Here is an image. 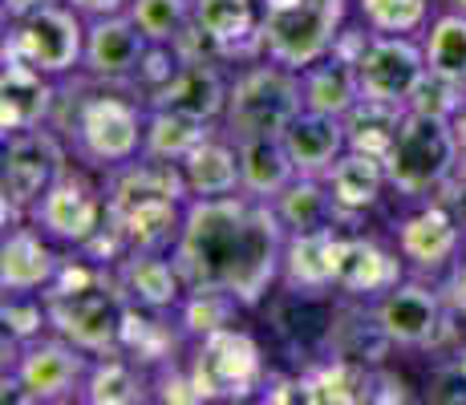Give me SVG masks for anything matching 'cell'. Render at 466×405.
Instances as JSON below:
<instances>
[{"label": "cell", "mask_w": 466, "mask_h": 405, "mask_svg": "<svg viewBox=\"0 0 466 405\" xmlns=\"http://www.w3.org/2000/svg\"><path fill=\"white\" fill-rule=\"evenodd\" d=\"M289 228L272 199L248 191L191 199L170 248L187 288H219L244 309H259L284 268Z\"/></svg>", "instance_id": "1"}, {"label": "cell", "mask_w": 466, "mask_h": 405, "mask_svg": "<svg viewBox=\"0 0 466 405\" xmlns=\"http://www.w3.org/2000/svg\"><path fill=\"white\" fill-rule=\"evenodd\" d=\"M106 187V211L110 223L122 231L130 251H170L183 228L187 203V178L178 162L163 158H134L127 167H114L102 175Z\"/></svg>", "instance_id": "2"}, {"label": "cell", "mask_w": 466, "mask_h": 405, "mask_svg": "<svg viewBox=\"0 0 466 405\" xmlns=\"http://www.w3.org/2000/svg\"><path fill=\"white\" fill-rule=\"evenodd\" d=\"M41 296L49 309V332L74 340L94 357L118 353L127 296L110 264H97L94 256L74 248V256L61 259V272Z\"/></svg>", "instance_id": "3"}, {"label": "cell", "mask_w": 466, "mask_h": 405, "mask_svg": "<svg viewBox=\"0 0 466 405\" xmlns=\"http://www.w3.org/2000/svg\"><path fill=\"white\" fill-rule=\"evenodd\" d=\"M127 86H102L89 77V86L77 94L69 118L49 122L77 162L89 170H114L142 158V138H147V102L122 94Z\"/></svg>", "instance_id": "4"}, {"label": "cell", "mask_w": 466, "mask_h": 405, "mask_svg": "<svg viewBox=\"0 0 466 405\" xmlns=\"http://www.w3.org/2000/svg\"><path fill=\"white\" fill-rule=\"evenodd\" d=\"M381 162H385V175H390V191L398 199H406V203L434 199L454 178V170L462 167L454 122L406 110Z\"/></svg>", "instance_id": "5"}, {"label": "cell", "mask_w": 466, "mask_h": 405, "mask_svg": "<svg viewBox=\"0 0 466 405\" xmlns=\"http://www.w3.org/2000/svg\"><path fill=\"white\" fill-rule=\"evenodd\" d=\"M349 16L353 0H259V49L300 74L333 53Z\"/></svg>", "instance_id": "6"}, {"label": "cell", "mask_w": 466, "mask_h": 405, "mask_svg": "<svg viewBox=\"0 0 466 405\" xmlns=\"http://www.w3.org/2000/svg\"><path fill=\"white\" fill-rule=\"evenodd\" d=\"M304 110L300 74L272 57L244 61L228 86V106H223L219 130L228 138H259V134H284L297 114Z\"/></svg>", "instance_id": "7"}, {"label": "cell", "mask_w": 466, "mask_h": 405, "mask_svg": "<svg viewBox=\"0 0 466 405\" xmlns=\"http://www.w3.org/2000/svg\"><path fill=\"white\" fill-rule=\"evenodd\" d=\"M187 369H191L203 401L256 398L268 381L264 345L239 324H223V329L195 337L191 353H187Z\"/></svg>", "instance_id": "8"}, {"label": "cell", "mask_w": 466, "mask_h": 405, "mask_svg": "<svg viewBox=\"0 0 466 405\" xmlns=\"http://www.w3.org/2000/svg\"><path fill=\"white\" fill-rule=\"evenodd\" d=\"M69 167V142L49 122L37 130H21L5 138L0 155V203H5V228L25 223L33 203L49 191Z\"/></svg>", "instance_id": "9"}, {"label": "cell", "mask_w": 466, "mask_h": 405, "mask_svg": "<svg viewBox=\"0 0 466 405\" xmlns=\"http://www.w3.org/2000/svg\"><path fill=\"white\" fill-rule=\"evenodd\" d=\"M86 16L66 0L37 8L21 21L5 25V53L8 57L29 61L45 77H69L82 69L86 57Z\"/></svg>", "instance_id": "10"}, {"label": "cell", "mask_w": 466, "mask_h": 405, "mask_svg": "<svg viewBox=\"0 0 466 405\" xmlns=\"http://www.w3.org/2000/svg\"><path fill=\"white\" fill-rule=\"evenodd\" d=\"M370 304L393 349H434L438 353L446 345V324H451L454 309L446 304L442 288L426 276H406Z\"/></svg>", "instance_id": "11"}, {"label": "cell", "mask_w": 466, "mask_h": 405, "mask_svg": "<svg viewBox=\"0 0 466 405\" xmlns=\"http://www.w3.org/2000/svg\"><path fill=\"white\" fill-rule=\"evenodd\" d=\"M86 170L69 162L57 183L29 211V223H37L45 236L53 243H61V248H86L106 228V219H110V211H106V187H97Z\"/></svg>", "instance_id": "12"}, {"label": "cell", "mask_w": 466, "mask_h": 405, "mask_svg": "<svg viewBox=\"0 0 466 405\" xmlns=\"http://www.w3.org/2000/svg\"><path fill=\"white\" fill-rule=\"evenodd\" d=\"M462 228L454 211L442 199H422L414 203L398 223H393V248L401 251L406 268L414 276H446L451 264L462 251Z\"/></svg>", "instance_id": "13"}, {"label": "cell", "mask_w": 466, "mask_h": 405, "mask_svg": "<svg viewBox=\"0 0 466 405\" xmlns=\"http://www.w3.org/2000/svg\"><path fill=\"white\" fill-rule=\"evenodd\" d=\"M94 365V353L77 349L66 337H37L29 345H21L16 365L5 369L21 381V390L29 393V401H74L82 398V385Z\"/></svg>", "instance_id": "14"}, {"label": "cell", "mask_w": 466, "mask_h": 405, "mask_svg": "<svg viewBox=\"0 0 466 405\" xmlns=\"http://www.w3.org/2000/svg\"><path fill=\"white\" fill-rule=\"evenodd\" d=\"M426 45L422 37H393V33H373L365 53L357 57V81L361 97L390 106H406L414 86L426 74Z\"/></svg>", "instance_id": "15"}, {"label": "cell", "mask_w": 466, "mask_h": 405, "mask_svg": "<svg viewBox=\"0 0 466 405\" xmlns=\"http://www.w3.org/2000/svg\"><path fill=\"white\" fill-rule=\"evenodd\" d=\"M406 259L398 248H385L357 228H340L333 259V292L345 300H378L393 284L406 280Z\"/></svg>", "instance_id": "16"}, {"label": "cell", "mask_w": 466, "mask_h": 405, "mask_svg": "<svg viewBox=\"0 0 466 405\" xmlns=\"http://www.w3.org/2000/svg\"><path fill=\"white\" fill-rule=\"evenodd\" d=\"M150 41L142 37V29L130 21V13H110L94 16L86 25V57L82 74L102 81V86H127L134 89V77L142 69Z\"/></svg>", "instance_id": "17"}, {"label": "cell", "mask_w": 466, "mask_h": 405, "mask_svg": "<svg viewBox=\"0 0 466 405\" xmlns=\"http://www.w3.org/2000/svg\"><path fill=\"white\" fill-rule=\"evenodd\" d=\"M228 86L231 77L219 69V61H183L170 74V81H163L155 94H147V106L219 126L223 106H228Z\"/></svg>", "instance_id": "18"}, {"label": "cell", "mask_w": 466, "mask_h": 405, "mask_svg": "<svg viewBox=\"0 0 466 405\" xmlns=\"http://www.w3.org/2000/svg\"><path fill=\"white\" fill-rule=\"evenodd\" d=\"M61 251L45 236L37 223H13L5 228V248H0V288L5 292H45L53 276L61 272Z\"/></svg>", "instance_id": "19"}, {"label": "cell", "mask_w": 466, "mask_h": 405, "mask_svg": "<svg viewBox=\"0 0 466 405\" xmlns=\"http://www.w3.org/2000/svg\"><path fill=\"white\" fill-rule=\"evenodd\" d=\"M53 106H57V77H45L29 61L5 53V74H0V130H5V138L45 126L53 118Z\"/></svg>", "instance_id": "20"}, {"label": "cell", "mask_w": 466, "mask_h": 405, "mask_svg": "<svg viewBox=\"0 0 466 405\" xmlns=\"http://www.w3.org/2000/svg\"><path fill=\"white\" fill-rule=\"evenodd\" d=\"M114 276H118L127 304L150 312H175L187 296V280L170 251H127L114 264Z\"/></svg>", "instance_id": "21"}, {"label": "cell", "mask_w": 466, "mask_h": 405, "mask_svg": "<svg viewBox=\"0 0 466 405\" xmlns=\"http://www.w3.org/2000/svg\"><path fill=\"white\" fill-rule=\"evenodd\" d=\"M191 21L215 45L223 61H256L259 49V0H195Z\"/></svg>", "instance_id": "22"}, {"label": "cell", "mask_w": 466, "mask_h": 405, "mask_svg": "<svg viewBox=\"0 0 466 405\" xmlns=\"http://www.w3.org/2000/svg\"><path fill=\"white\" fill-rule=\"evenodd\" d=\"M329 191H333V203L340 211V223L353 228L361 215L378 211L385 191H390V175H385V162L378 155H365V150H345L333 170L325 175Z\"/></svg>", "instance_id": "23"}, {"label": "cell", "mask_w": 466, "mask_h": 405, "mask_svg": "<svg viewBox=\"0 0 466 405\" xmlns=\"http://www.w3.org/2000/svg\"><path fill=\"white\" fill-rule=\"evenodd\" d=\"M280 138L289 147L292 162H297V175H312V178H325L333 170V162L349 150L345 118L317 114V110H300L297 118L284 126Z\"/></svg>", "instance_id": "24"}, {"label": "cell", "mask_w": 466, "mask_h": 405, "mask_svg": "<svg viewBox=\"0 0 466 405\" xmlns=\"http://www.w3.org/2000/svg\"><path fill=\"white\" fill-rule=\"evenodd\" d=\"M337 228L320 231H289L284 243V268H280V288L284 292H333V259H337Z\"/></svg>", "instance_id": "25"}, {"label": "cell", "mask_w": 466, "mask_h": 405, "mask_svg": "<svg viewBox=\"0 0 466 405\" xmlns=\"http://www.w3.org/2000/svg\"><path fill=\"white\" fill-rule=\"evenodd\" d=\"M178 167H183L191 199H211V195L239 191V147H236V138H228V134L219 130V126H215Z\"/></svg>", "instance_id": "26"}, {"label": "cell", "mask_w": 466, "mask_h": 405, "mask_svg": "<svg viewBox=\"0 0 466 405\" xmlns=\"http://www.w3.org/2000/svg\"><path fill=\"white\" fill-rule=\"evenodd\" d=\"M239 191L276 199L284 187L297 178V162L280 134H259V138H239Z\"/></svg>", "instance_id": "27"}, {"label": "cell", "mask_w": 466, "mask_h": 405, "mask_svg": "<svg viewBox=\"0 0 466 405\" xmlns=\"http://www.w3.org/2000/svg\"><path fill=\"white\" fill-rule=\"evenodd\" d=\"M300 94H304V110L345 118V114L361 102L357 66L345 57H337V53H329V57L312 61L309 69H300Z\"/></svg>", "instance_id": "28"}, {"label": "cell", "mask_w": 466, "mask_h": 405, "mask_svg": "<svg viewBox=\"0 0 466 405\" xmlns=\"http://www.w3.org/2000/svg\"><path fill=\"white\" fill-rule=\"evenodd\" d=\"M155 385H150V373L142 365H134L127 353H106L94 357L89 365V377L82 385V398L89 405H138L147 398H155Z\"/></svg>", "instance_id": "29"}, {"label": "cell", "mask_w": 466, "mask_h": 405, "mask_svg": "<svg viewBox=\"0 0 466 405\" xmlns=\"http://www.w3.org/2000/svg\"><path fill=\"white\" fill-rule=\"evenodd\" d=\"M312 405H361L373 401V369L353 357H325L304 369Z\"/></svg>", "instance_id": "30"}, {"label": "cell", "mask_w": 466, "mask_h": 405, "mask_svg": "<svg viewBox=\"0 0 466 405\" xmlns=\"http://www.w3.org/2000/svg\"><path fill=\"white\" fill-rule=\"evenodd\" d=\"M272 203L289 231H320V228H337L340 223V211H337L333 191H329L325 178L297 175ZM340 228H345V223H340Z\"/></svg>", "instance_id": "31"}, {"label": "cell", "mask_w": 466, "mask_h": 405, "mask_svg": "<svg viewBox=\"0 0 466 405\" xmlns=\"http://www.w3.org/2000/svg\"><path fill=\"white\" fill-rule=\"evenodd\" d=\"M215 130L211 122L187 118V114L170 110H150L147 106V138H142V155L163 158V162H183Z\"/></svg>", "instance_id": "32"}, {"label": "cell", "mask_w": 466, "mask_h": 405, "mask_svg": "<svg viewBox=\"0 0 466 405\" xmlns=\"http://www.w3.org/2000/svg\"><path fill=\"white\" fill-rule=\"evenodd\" d=\"M422 45H426V66L434 74H446L466 86V13H459V8L434 13V21L422 33Z\"/></svg>", "instance_id": "33"}, {"label": "cell", "mask_w": 466, "mask_h": 405, "mask_svg": "<svg viewBox=\"0 0 466 405\" xmlns=\"http://www.w3.org/2000/svg\"><path fill=\"white\" fill-rule=\"evenodd\" d=\"M406 114V106H390V102H373V97H361L353 110L345 114V134H349V150H365V155L385 158L393 134H398V122Z\"/></svg>", "instance_id": "34"}, {"label": "cell", "mask_w": 466, "mask_h": 405, "mask_svg": "<svg viewBox=\"0 0 466 405\" xmlns=\"http://www.w3.org/2000/svg\"><path fill=\"white\" fill-rule=\"evenodd\" d=\"M353 16L365 21L370 33H393V37H422L434 21V0H353Z\"/></svg>", "instance_id": "35"}, {"label": "cell", "mask_w": 466, "mask_h": 405, "mask_svg": "<svg viewBox=\"0 0 466 405\" xmlns=\"http://www.w3.org/2000/svg\"><path fill=\"white\" fill-rule=\"evenodd\" d=\"M239 309L244 304L236 300V296L219 292V288H187L183 304L175 309V320L183 324L187 337H203V332H215L223 329V324H236Z\"/></svg>", "instance_id": "36"}, {"label": "cell", "mask_w": 466, "mask_h": 405, "mask_svg": "<svg viewBox=\"0 0 466 405\" xmlns=\"http://www.w3.org/2000/svg\"><path fill=\"white\" fill-rule=\"evenodd\" d=\"M191 5L195 0H130L127 13L150 45H170L191 25Z\"/></svg>", "instance_id": "37"}, {"label": "cell", "mask_w": 466, "mask_h": 405, "mask_svg": "<svg viewBox=\"0 0 466 405\" xmlns=\"http://www.w3.org/2000/svg\"><path fill=\"white\" fill-rule=\"evenodd\" d=\"M466 106V86L446 74H434V69H426L422 81L414 86V94H410L406 110H418V114H434V118H459V110Z\"/></svg>", "instance_id": "38"}, {"label": "cell", "mask_w": 466, "mask_h": 405, "mask_svg": "<svg viewBox=\"0 0 466 405\" xmlns=\"http://www.w3.org/2000/svg\"><path fill=\"white\" fill-rule=\"evenodd\" d=\"M0 320H5V337L21 340V345L45 337V332H49V309H45V296H37V292H5Z\"/></svg>", "instance_id": "39"}, {"label": "cell", "mask_w": 466, "mask_h": 405, "mask_svg": "<svg viewBox=\"0 0 466 405\" xmlns=\"http://www.w3.org/2000/svg\"><path fill=\"white\" fill-rule=\"evenodd\" d=\"M426 401L466 405V349H454L451 357H438V365L426 377Z\"/></svg>", "instance_id": "40"}, {"label": "cell", "mask_w": 466, "mask_h": 405, "mask_svg": "<svg viewBox=\"0 0 466 405\" xmlns=\"http://www.w3.org/2000/svg\"><path fill=\"white\" fill-rule=\"evenodd\" d=\"M442 292H446V304H451L454 312H462V317H466V243H462L459 259L451 264V272H446Z\"/></svg>", "instance_id": "41"}, {"label": "cell", "mask_w": 466, "mask_h": 405, "mask_svg": "<svg viewBox=\"0 0 466 405\" xmlns=\"http://www.w3.org/2000/svg\"><path fill=\"white\" fill-rule=\"evenodd\" d=\"M438 199H442L454 211V219H459V228H462V236H466V167L454 170V178L442 187V191H438Z\"/></svg>", "instance_id": "42"}, {"label": "cell", "mask_w": 466, "mask_h": 405, "mask_svg": "<svg viewBox=\"0 0 466 405\" xmlns=\"http://www.w3.org/2000/svg\"><path fill=\"white\" fill-rule=\"evenodd\" d=\"M66 5H74L77 13L86 16V21H94V16H110V13H127L130 0H66Z\"/></svg>", "instance_id": "43"}, {"label": "cell", "mask_w": 466, "mask_h": 405, "mask_svg": "<svg viewBox=\"0 0 466 405\" xmlns=\"http://www.w3.org/2000/svg\"><path fill=\"white\" fill-rule=\"evenodd\" d=\"M45 5H53V0H0V13H5V25H8V21H21V16L37 13Z\"/></svg>", "instance_id": "44"}, {"label": "cell", "mask_w": 466, "mask_h": 405, "mask_svg": "<svg viewBox=\"0 0 466 405\" xmlns=\"http://www.w3.org/2000/svg\"><path fill=\"white\" fill-rule=\"evenodd\" d=\"M454 134H459V150H462V167H466V106L459 110V118H454Z\"/></svg>", "instance_id": "45"}, {"label": "cell", "mask_w": 466, "mask_h": 405, "mask_svg": "<svg viewBox=\"0 0 466 405\" xmlns=\"http://www.w3.org/2000/svg\"><path fill=\"white\" fill-rule=\"evenodd\" d=\"M446 8H459V13H466V0H446Z\"/></svg>", "instance_id": "46"}]
</instances>
